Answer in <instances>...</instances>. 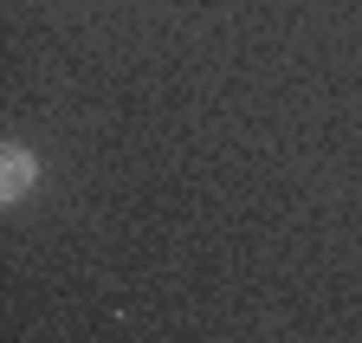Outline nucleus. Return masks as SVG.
I'll use <instances>...</instances> for the list:
<instances>
[{"label": "nucleus", "instance_id": "nucleus-1", "mask_svg": "<svg viewBox=\"0 0 362 343\" xmlns=\"http://www.w3.org/2000/svg\"><path fill=\"white\" fill-rule=\"evenodd\" d=\"M33 188H39V156L26 143H7V149H0V201L20 207Z\"/></svg>", "mask_w": 362, "mask_h": 343}]
</instances>
